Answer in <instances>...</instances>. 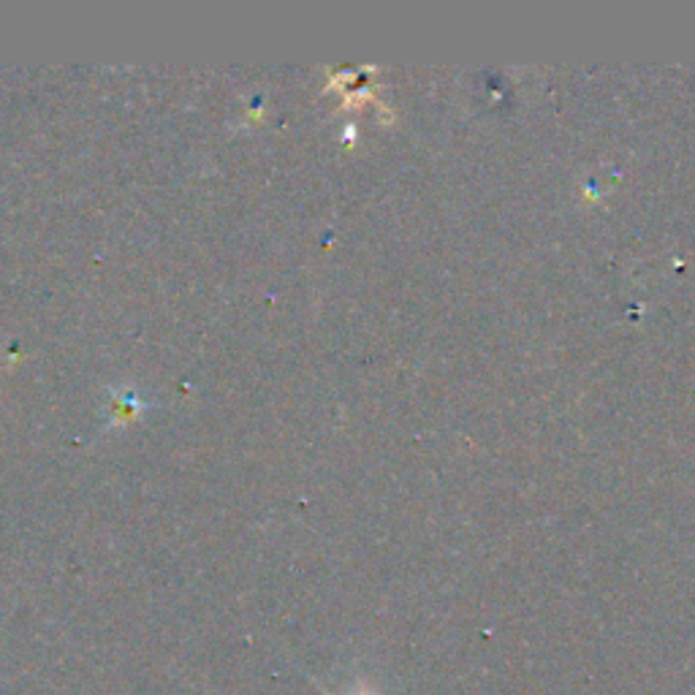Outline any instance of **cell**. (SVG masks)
<instances>
[{
  "label": "cell",
  "mask_w": 695,
  "mask_h": 695,
  "mask_svg": "<svg viewBox=\"0 0 695 695\" xmlns=\"http://www.w3.org/2000/svg\"><path fill=\"white\" fill-rule=\"evenodd\" d=\"M318 687H320V685H318ZM320 691H324V687H320ZM324 695H331V693H329V691H324ZM350 695H376V693H372L370 687H367V685H359V687H356V691L350 693Z\"/></svg>",
  "instance_id": "6da1fadb"
}]
</instances>
